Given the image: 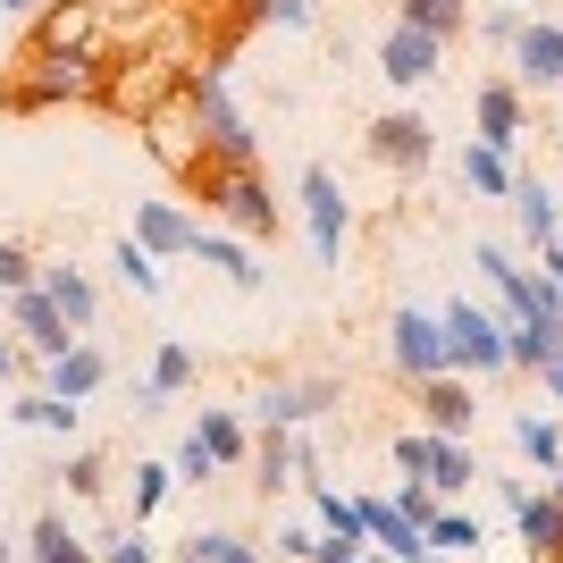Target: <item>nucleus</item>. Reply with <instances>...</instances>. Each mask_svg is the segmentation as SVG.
Returning <instances> with one entry per match:
<instances>
[{
	"mask_svg": "<svg viewBox=\"0 0 563 563\" xmlns=\"http://www.w3.org/2000/svg\"><path fill=\"white\" fill-rule=\"evenodd\" d=\"M0 303H9V295H0Z\"/></svg>",
	"mask_w": 563,
	"mask_h": 563,
	"instance_id": "54",
	"label": "nucleus"
},
{
	"mask_svg": "<svg viewBox=\"0 0 563 563\" xmlns=\"http://www.w3.org/2000/svg\"><path fill=\"white\" fill-rule=\"evenodd\" d=\"M438 329H446V371L479 378V387L514 371V353H505V320H496L488 303H471V295H454V303H438Z\"/></svg>",
	"mask_w": 563,
	"mask_h": 563,
	"instance_id": "2",
	"label": "nucleus"
},
{
	"mask_svg": "<svg viewBox=\"0 0 563 563\" xmlns=\"http://www.w3.org/2000/svg\"><path fill=\"white\" fill-rule=\"evenodd\" d=\"M93 43V18L85 9H51L43 25H34V51H85Z\"/></svg>",
	"mask_w": 563,
	"mask_h": 563,
	"instance_id": "33",
	"label": "nucleus"
},
{
	"mask_svg": "<svg viewBox=\"0 0 563 563\" xmlns=\"http://www.w3.org/2000/svg\"><path fill=\"white\" fill-rule=\"evenodd\" d=\"M311 547H320V530H303V521H286L278 539H269V555H286V563H311Z\"/></svg>",
	"mask_w": 563,
	"mask_h": 563,
	"instance_id": "42",
	"label": "nucleus"
},
{
	"mask_svg": "<svg viewBox=\"0 0 563 563\" xmlns=\"http://www.w3.org/2000/svg\"><path fill=\"white\" fill-rule=\"evenodd\" d=\"M311 0H261V25H286V34H311Z\"/></svg>",
	"mask_w": 563,
	"mask_h": 563,
	"instance_id": "41",
	"label": "nucleus"
},
{
	"mask_svg": "<svg viewBox=\"0 0 563 563\" xmlns=\"http://www.w3.org/2000/svg\"><path fill=\"white\" fill-rule=\"evenodd\" d=\"M101 563H161V547L143 539V530H126V539H110V547H101Z\"/></svg>",
	"mask_w": 563,
	"mask_h": 563,
	"instance_id": "43",
	"label": "nucleus"
},
{
	"mask_svg": "<svg viewBox=\"0 0 563 563\" xmlns=\"http://www.w3.org/2000/svg\"><path fill=\"white\" fill-rule=\"evenodd\" d=\"M168 471H177V479H186V488H211V479H219L211 446H202V438H194V429H186V446H177V463H168Z\"/></svg>",
	"mask_w": 563,
	"mask_h": 563,
	"instance_id": "39",
	"label": "nucleus"
},
{
	"mask_svg": "<svg viewBox=\"0 0 563 563\" xmlns=\"http://www.w3.org/2000/svg\"><path fill=\"white\" fill-rule=\"evenodd\" d=\"M530 378H539V404H547V412H563V353H547Z\"/></svg>",
	"mask_w": 563,
	"mask_h": 563,
	"instance_id": "45",
	"label": "nucleus"
},
{
	"mask_svg": "<svg viewBox=\"0 0 563 563\" xmlns=\"http://www.w3.org/2000/svg\"><path fill=\"white\" fill-rule=\"evenodd\" d=\"M85 93H93V59L85 51H34V76H9L0 110L34 118V110H59V101H85Z\"/></svg>",
	"mask_w": 563,
	"mask_h": 563,
	"instance_id": "3",
	"label": "nucleus"
},
{
	"mask_svg": "<svg viewBox=\"0 0 563 563\" xmlns=\"http://www.w3.org/2000/svg\"><path fill=\"white\" fill-rule=\"evenodd\" d=\"M412 404H421V429H438V438H471L479 429V378H463V371L421 378Z\"/></svg>",
	"mask_w": 563,
	"mask_h": 563,
	"instance_id": "11",
	"label": "nucleus"
},
{
	"mask_svg": "<svg viewBox=\"0 0 563 563\" xmlns=\"http://www.w3.org/2000/svg\"><path fill=\"white\" fill-rule=\"evenodd\" d=\"M471 479H479V454H471V438H438V454H429V488L454 505Z\"/></svg>",
	"mask_w": 563,
	"mask_h": 563,
	"instance_id": "29",
	"label": "nucleus"
},
{
	"mask_svg": "<svg viewBox=\"0 0 563 563\" xmlns=\"http://www.w3.org/2000/svg\"><path fill=\"white\" fill-rule=\"evenodd\" d=\"M454 177H463V194H479V202H505V194H514V161H505L496 143H479V135L463 143V161H454Z\"/></svg>",
	"mask_w": 563,
	"mask_h": 563,
	"instance_id": "22",
	"label": "nucleus"
},
{
	"mask_svg": "<svg viewBox=\"0 0 563 563\" xmlns=\"http://www.w3.org/2000/svg\"><path fill=\"white\" fill-rule=\"evenodd\" d=\"M362 563H404V555H378V547H371V555H362Z\"/></svg>",
	"mask_w": 563,
	"mask_h": 563,
	"instance_id": "50",
	"label": "nucleus"
},
{
	"mask_svg": "<svg viewBox=\"0 0 563 563\" xmlns=\"http://www.w3.org/2000/svg\"><path fill=\"white\" fill-rule=\"evenodd\" d=\"M110 269H118V286H126L135 303H161V295H168V269L143 253L135 235H118V244H110Z\"/></svg>",
	"mask_w": 563,
	"mask_h": 563,
	"instance_id": "23",
	"label": "nucleus"
},
{
	"mask_svg": "<svg viewBox=\"0 0 563 563\" xmlns=\"http://www.w3.org/2000/svg\"><path fill=\"white\" fill-rule=\"evenodd\" d=\"M25 362H34V353L9 345V320H0V387H9V378H25Z\"/></svg>",
	"mask_w": 563,
	"mask_h": 563,
	"instance_id": "46",
	"label": "nucleus"
},
{
	"mask_svg": "<svg viewBox=\"0 0 563 563\" xmlns=\"http://www.w3.org/2000/svg\"><path fill=\"white\" fill-rule=\"evenodd\" d=\"M194 438L211 446V463L219 471H235V463H253V438H244V421H235L228 404H202V421H194Z\"/></svg>",
	"mask_w": 563,
	"mask_h": 563,
	"instance_id": "24",
	"label": "nucleus"
},
{
	"mask_svg": "<svg viewBox=\"0 0 563 563\" xmlns=\"http://www.w3.org/2000/svg\"><path fill=\"white\" fill-rule=\"evenodd\" d=\"M295 454H303V446H295V429H261V438H253V488L278 496L286 479H295Z\"/></svg>",
	"mask_w": 563,
	"mask_h": 563,
	"instance_id": "26",
	"label": "nucleus"
},
{
	"mask_svg": "<svg viewBox=\"0 0 563 563\" xmlns=\"http://www.w3.org/2000/svg\"><path fill=\"white\" fill-rule=\"evenodd\" d=\"M514 85H521V93H563V25L555 18H521V34H514Z\"/></svg>",
	"mask_w": 563,
	"mask_h": 563,
	"instance_id": "13",
	"label": "nucleus"
},
{
	"mask_svg": "<svg viewBox=\"0 0 563 563\" xmlns=\"http://www.w3.org/2000/svg\"><path fill=\"white\" fill-rule=\"evenodd\" d=\"M479 547H488L479 514H471V505H438V521H429V555H479Z\"/></svg>",
	"mask_w": 563,
	"mask_h": 563,
	"instance_id": "28",
	"label": "nucleus"
},
{
	"mask_svg": "<svg viewBox=\"0 0 563 563\" xmlns=\"http://www.w3.org/2000/svg\"><path fill=\"white\" fill-rule=\"evenodd\" d=\"M471 563H479V555H471Z\"/></svg>",
	"mask_w": 563,
	"mask_h": 563,
	"instance_id": "55",
	"label": "nucleus"
},
{
	"mask_svg": "<svg viewBox=\"0 0 563 563\" xmlns=\"http://www.w3.org/2000/svg\"><path fill=\"white\" fill-rule=\"evenodd\" d=\"M438 59H446V43H438V34H421V25H404V18L378 34V76H387L396 93H421L429 76H438Z\"/></svg>",
	"mask_w": 563,
	"mask_h": 563,
	"instance_id": "12",
	"label": "nucleus"
},
{
	"mask_svg": "<svg viewBox=\"0 0 563 563\" xmlns=\"http://www.w3.org/2000/svg\"><path fill=\"white\" fill-rule=\"evenodd\" d=\"M76 412H85V404H59L51 387H34V396L9 404V421H18V429H51V438H76Z\"/></svg>",
	"mask_w": 563,
	"mask_h": 563,
	"instance_id": "31",
	"label": "nucleus"
},
{
	"mask_svg": "<svg viewBox=\"0 0 563 563\" xmlns=\"http://www.w3.org/2000/svg\"><path fill=\"white\" fill-rule=\"evenodd\" d=\"M404 25H421V34L454 43V34H471V0H404Z\"/></svg>",
	"mask_w": 563,
	"mask_h": 563,
	"instance_id": "32",
	"label": "nucleus"
},
{
	"mask_svg": "<svg viewBox=\"0 0 563 563\" xmlns=\"http://www.w3.org/2000/svg\"><path fill=\"white\" fill-rule=\"evenodd\" d=\"M505 202H514V228H521V244H530V253H547V244H555V228H563V202H555V186H547L539 168H514V194H505Z\"/></svg>",
	"mask_w": 563,
	"mask_h": 563,
	"instance_id": "15",
	"label": "nucleus"
},
{
	"mask_svg": "<svg viewBox=\"0 0 563 563\" xmlns=\"http://www.w3.org/2000/svg\"><path fill=\"white\" fill-rule=\"evenodd\" d=\"M168 488H177V471H168V463H135V530L168 505Z\"/></svg>",
	"mask_w": 563,
	"mask_h": 563,
	"instance_id": "34",
	"label": "nucleus"
},
{
	"mask_svg": "<svg viewBox=\"0 0 563 563\" xmlns=\"http://www.w3.org/2000/svg\"><path fill=\"white\" fill-rule=\"evenodd\" d=\"M387 362H396V378H404V387H421V378H438V371H446V329H438V311L404 303L396 320H387Z\"/></svg>",
	"mask_w": 563,
	"mask_h": 563,
	"instance_id": "7",
	"label": "nucleus"
},
{
	"mask_svg": "<svg viewBox=\"0 0 563 563\" xmlns=\"http://www.w3.org/2000/svg\"><path fill=\"white\" fill-rule=\"evenodd\" d=\"M471 118H479V143H496L505 161H514L521 135H530V101H521L514 76H479V85H471Z\"/></svg>",
	"mask_w": 563,
	"mask_h": 563,
	"instance_id": "10",
	"label": "nucleus"
},
{
	"mask_svg": "<svg viewBox=\"0 0 563 563\" xmlns=\"http://www.w3.org/2000/svg\"><path fill=\"white\" fill-rule=\"evenodd\" d=\"M387 505H396V514H404V521H412V530H429V521H438V505H446V496L429 488V479H404V488H396V496H387Z\"/></svg>",
	"mask_w": 563,
	"mask_h": 563,
	"instance_id": "36",
	"label": "nucleus"
},
{
	"mask_svg": "<svg viewBox=\"0 0 563 563\" xmlns=\"http://www.w3.org/2000/svg\"><path fill=\"white\" fill-rule=\"evenodd\" d=\"M152 261H194V219L177 202H135V228H126Z\"/></svg>",
	"mask_w": 563,
	"mask_h": 563,
	"instance_id": "20",
	"label": "nucleus"
},
{
	"mask_svg": "<svg viewBox=\"0 0 563 563\" xmlns=\"http://www.w3.org/2000/svg\"><path fill=\"white\" fill-rule=\"evenodd\" d=\"M336 378H269L253 396V412H261V429H311V421H329L336 412Z\"/></svg>",
	"mask_w": 563,
	"mask_h": 563,
	"instance_id": "8",
	"label": "nucleus"
},
{
	"mask_svg": "<svg viewBox=\"0 0 563 563\" xmlns=\"http://www.w3.org/2000/svg\"><path fill=\"white\" fill-rule=\"evenodd\" d=\"M295 194H303L311 261H320V269H336V261H345V244H353V202H345V186H336V168L311 161L303 177H295Z\"/></svg>",
	"mask_w": 563,
	"mask_h": 563,
	"instance_id": "5",
	"label": "nucleus"
},
{
	"mask_svg": "<svg viewBox=\"0 0 563 563\" xmlns=\"http://www.w3.org/2000/svg\"><path fill=\"white\" fill-rule=\"evenodd\" d=\"M34 269H43V261L25 253V235H0V295H18V286H34Z\"/></svg>",
	"mask_w": 563,
	"mask_h": 563,
	"instance_id": "38",
	"label": "nucleus"
},
{
	"mask_svg": "<svg viewBox=\"0 0 563 563\" xmlns=\"http://www.w3.org/2000/svg\"><path fill=\"white\" fill-rule=\"evenodd\" d=\"M194 118H202V152H211V161L261 168V135H253V118L228 101V76H219V68L194 76Z\"/></svg>",
	"mask_w": 563,
	"mask_h": 563,
	"instance_id": "4",
	"label": "nucleus"
},
{
	"mask_svg": "<svg viewBox=\"0 0 563 563\" xmlns=\"http://www.w3.org/2000/svg\"><path fill=\"white\" fill-rule=\"evenodd\" d=\"M514 446H521V463H539V471H555L563 463V412H514Z\"/></svg>",
	"mask_w": 563,
	"mask_h": 563,
	"instance_id": "25",
	"label": "nucleus"
},
{
	"mask_svg": "<svg viewBox=\"0 0 563 563\" xmlns=\"http://www.w3.org/2000/svg\"><path fill=\"white\" fill-rule=\"evenodd\" d=\"M43 387L59 404H85V396H101V387H110V353L93 345V336H76L68 353H59V362H43Z\"/></svg>",
	"mask_w": 563,
	"mask_h": 563,
	"instance_id": "17",
	"label": "nucleus"
},
{
	"mask_svg": "<svg viewBox=\"0 0 563 563\" xmlns=\"http://www.w3.org/2000/svg\"><path fill=\"white\" fill-rule=\"evenodd\" d=\"M505 514H514V539H521V555H530V563H563V496L521 488Z\"/></svg>",
	"mask_w": 563,
	"mask_h": 563,
	"instance_id": "14",
	"label": "nucleus"
},
{
	"mask_svg": "<svg viewBox=\"0 0 563 563\" xmlns=\"http://www.w3.org/2000/svg\"><path fill=\"white\" fill-rule=\"evenodd\" d=\"M177 177H186V194L202 202L211 219H228L244 244H278V194H269V177L261 168H235V161H211V152H186L177 161Z\"/></svg>",
	"mask_w": 563,
	"mask_h": 563,
	"instance_id": "1",
	"label": "nucleus"
},
{
	"mask_svg": "<svg viewBox=\"0 0 563 563\" xmlns=\"http://www.w3.org/2000/svg\"><path fill=\"white\" fill-rule=\"evenodd\" d=\"M505 353H514V371H539L547 353H563V311H539V320L505 329Z\"/></svg>",
	"mask_w": 563,
	"mask_h": 563,
	"instance_id": "27",
	"label": "nucleus"
},
{
	"mask_svg": "<svg viewBox=\"0 0 563 563\" xmlns=\"http://www.w3.org/2000/svg\"><path fill=\"white\" fill-rule=\"evenodd\" d=\"M269 563H286V555H269Z\"/></svg>",
	"mask_w": 563,
	"mask_h": 563,
	"instance_id": "53",
	"label": "nucleus"
},
{
	"mask_svg": "<svg viewBox=\"0 0 563 563\" xmlns=\"http://www.w3.org/2000/svg\"><path fill=\"white\" fill-rule=\"evenodd\" d=\"M186 387H194V345L186 336H161V345H152V371L135 378V412H168Z\"/></svg>",
	"mask_w": 563,
	"mask_h": 563,
	"instance_id": "16",
	"label": "nucleus"
},
{
	"mask_svg": "<svg viewBox=\"0 0 563 563\" xmlns=\"http://www.w3.org/2000/svg\"><path fill=\"white\" fill-rule=\"evenodd\" d=\"M471 25H479V43L514 51V34H521V9H514V0H496V9H479V18H471Z\"/></svg>",
	"mask_w": 563,
	"mask_h": 563,
	"instance_id": "40",
	"label": "nucleus"
},
{
	"mask_svg": "<svg viewBox=\"0 0 563 563\" xmlns=\"http://www.w3.org/2000/svg\"><path fill=\"white\" fill-rule=\"evenodd\" d=\"M362 152H371L387 177H421L429 152H438V126H429L421 110H378L371 126H362Z\"/></svg>",
	"mask_w": 563,
	"mask_h": 563,
	"instance_id": "6",
	"label": "nucleus"
},
{
	"mask_svg": "<svg viewBox=\"0 0 563 563\" xmlns=\"http://www.w3.org/2000/svg\"><path fill=\"white\" fill-rule=\"evenodd\" d=\"M194 261H202V269H219L235 295H261V278H269V269L253 261V244H244V235H211L202 219H194Z\"/></svg>",
	"mask_w": 563,
	"mask_h": 563,
	"instance_id": "19",
	"label": "nucleus"
},
{
	"mask_svg": "<svg viewBox=\"0 0 563 563\" xmlns=\"http://www.w3.org/2000/svg\"><path fill=\"white\" fill-rule=\"evenodd\" d=\"M59 479H68V496H101V488H110V454H101V446L68 454V471H59Z\"/></svg>",
	"mask_w": 563,
	"mask_h": 563,
	"instance_id": "35",
	"label": "nucleus"
},
{
	"mask_svg": "<svg viewBox=\"0 0 563 563\" xmlns=\"http://www.w3.org/2000/svg\"><path fill=\"white\" fill-rule=\"evenodd\" d=\"M429 454H438V429H396V471L404 479H429Z\"/></svg>",
	"mask_w": 563,
	"mask_h": 563,
	"instance_id": "37",
	"label": "nucleus"
},
{
	"mask_svg": "<svg viewBox=\"0 0 563 563\" xmlns=\"http://www.w3.org/2000/svg\"><path fill=\"white\" fill-rule=\"evenodd\" d=\"M0 320H9V336H25V353L34 362H59V353L76 345V329H68V311L51 303L43 286H18L9 303H0Z\"/></svg>",
	"mask_w": 563,
	"mask_h": 563,
	"instance_id": "9",
	"label": "nucleus"
},
{
	"mask_svg": "<svg viewBox=\"0 0 563 563\" xmlns=\"http://www.w3.org/2000/svg\"><path fill=\"white\" fill-rule=\"evenodd\" d=\"M34 9H43V0H0V18H34Z\"/></svg>",
	"mask_w": 563,
	"mask_h": 563,
	"instance_id": "47",
	"label": "nucleus"
},
{
	"mask_svg": "<svg viewBox=\"0 0 563 563\" xmlns=\"http://www.w3.org/2000/svg\"><path fill=\"white\" fill-rule=\"evenodd\" d=\"M514 9H521V18H547V9H555V0H514Z\"/></svg>",
	"mask_w": 563,
	"mask_h": 563,
	"instance_id": "48",
	"label": "nucleus"
},
{
	"mask_svg": "<svg viewBox=\"0 0 563 563\" xmlns=\"http://www.w3.org/2000/svg\"><path fill=\"white\" fill-rule=\"evenodd\" d=\"M177 563H269V555L235 530H194V539H177Z\"/></svg>",
	"mask_w": 563,
	"mask_h": 563,
	"instance_id": "30",
	"label": "nucleus"
},
{
	"mask_svg": "<svg viewBox=\"0 0 563 563\" xmlns=\"http://www.w3.org/2000/svg\"><path fill=\"white\" fill-rule=\"evenodd\" d=\"M34 286H43L51 303L68 311V329H76V336H93V329H101V295H93V278H85L76 261H43V269H34Z\"/></svg>",
	"mask_w": 563,
	"mask_h": 563,
	"instance_id": "18",
	"label": "nucleus"
},
{
	"mask_svg": "<svg viewBox=\"0 0 563 563\" xmlns=\"http://www.w3.org/2000/svg\"><path fill=\"white\" fill-rule=\"evenodd\" d=\"M362 555H371V539H329V530L311 547V563H362Z\"/></svg>",
	"mask_w": 563,
	"mask_h": 563,
	"instance_id": "44",
	"label": "nucleus"
},
{
	"mask_svg": "<svg viewBox=\"0 0 563 563\" xmlns=\"http://www.w3.org/2000/svg\"><path fill=\"white\" fill-rule=\"evenodd\" d=\"M0 563H18V547H9V539H0Z\"/></svg>",
	"mask_w": 563,
	"mask_h": 563,
	"instance_id": "51",
	"label": "nucleus"
},
{
	"mask_svg": "<svg viewBox=\"0 0 563 563\" xmlns=\"http://www.w3.org/2000/svg\"><path fill=\"white\" fill-rule=\"evenodd\" d=\"M555 253H563V228H555Z\"/></svg>",
	"mask_w": 563,
	"mask_h": 563,
	"instance_id": "52",
	"label": "nucleus"
},
{
	"mask_svg": "<svg viewBox=\"0 0 563 563\" xmlns=\"http://www.w3.org/2000/svg\"><path fill=\"white\" fill-rule=\"evenodd\" d=\"M18 563H101V555L68 530V514H34V530H25Z\"/></svg>",
	"mask_w": 563,
	"mask_h": 563,
	"instance_id": "21",
	"label": "nucleus"
},
{
	"mask_svg": "<svg viewBox=\"0 0 563 563\" xmlns=\"http://www.w3.org/2000/svg\"><path fill=\"white\" fill-rule=\"evenodd\" d=\"M547 496H563V463H555V479H547Z\"/></svg>",
	"mask_w": 563,
	"mask_h": 563,
	"instance_id": "49",
	"label": "nucleus"
}]
</instances>
